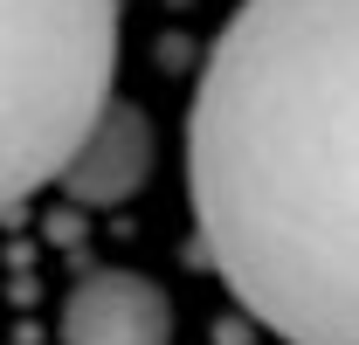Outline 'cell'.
Segmentation results:
<instances>
[{
  "mask_svg": "<svg viewBox=\"0 0 359 345\" xmlns=\"http://www.w3.org/2000/svg\"><path fill=\"white\" fill-rule=\"evenodd\" d=\"M208 262L283 345H359V0H242L187 118Z\"/></svg>",
  "mask_w": 359,
  "mask_h": 345,
  "instance_id": "cell-1",
  "label": "cell"
},
{
  "mask_svg": "<svg viewBox=\"0 0 359 345\" xmlns=\"http://www.w3.org/2000/svg\"><path fill=\"white\" fill-rule=\"evenodd\" d=\"M145 172H152V125H145V111L138 104H104L97 111V125L83 131V145L62 159V194L76 201V208H118V201H132L138 187H145Z\"/></svg>",
  "mask_w": 359,
  "mask_h": 345,
  "instance_id": "cell-4",
  "label": "cell"
},
{
  "mask_svg": "<svg viewBox=\"0 0 359 345\" xmlns=\"http://www.w3.org/2000/svg\"><path fill=\"white\" fill-rule=\"evenodd\" d=\"M62 345H173V304L132 269H97L62 304Z\"/></svg>",
  "mask_w": 359,
  "mask_h": 345,
  "instance_id": "cell-3",
  "label": "cell"
},
{
  "mask_svg": "<svg viewBox=\"0 0 359 345\" xmlns=\"http://www.w3.org/2000/svg\"><path fill=\"white\" fill-rule=\"evenodd\" d=\"M118 0H0V208L28 201L111 104Z\"/></svg>",
  "mask_w": 359,
  "mask_h": 345,
  "instance_id": "cell-2",
  "label": "cell"
}]
</instances>
